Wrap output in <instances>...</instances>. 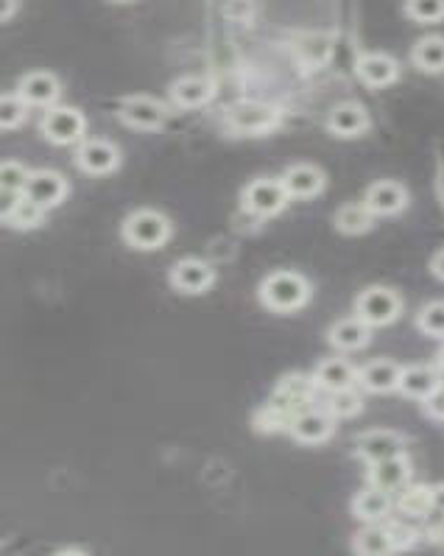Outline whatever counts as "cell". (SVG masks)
I'll return each instance as SVG.
<instances>
[{
	"label": "cell",
	"instance_id": "cb8c5ba5",
	"mask_svg": "<svg viewBox=\"0 0 444 556\" xmlns=\"http://www.w3.org/2000/svg\"><path fill=\"white\" fill-rule=\"evenodd\" d=\"M213 82L210 79H204V76H185V79H179L174 82L171 87V98H174L176 107L182 109H196V107H204L210 98H213Z\"/></svg>",
	"mask_w": 444,
	"mask_h": 556
},
{
	"label": "cell",
	"instance_id": "9c48e42d",
	"mask_svg": "<svg viewBox=\"0 0 444 556\" xmlns=\"http://www.w3.org/2000/svg\"><path fill=\"white\" fill-rule=\"evenodd\" d=\"M165 107L151 95H132L121 104V121L140 132H154L165 123Z\"/></svg>",
	"mask_w": 444,
	"mask_h": 556
},
{
	"label": "cell",
	"instance_id": "8992f818",
	"mask_svg": "<svg viewBox=\"0 0 444 556\" xmlns=\"http://www.w3.org/2000/svg\"><path fill=\"white\" fill-rule=\"evenodd\" d=\"M229 126L235 132H243V135H263L274 129L280 123V112L269 104H260V101H238L232 104L227 112Z\"/></svg>",
	"mask_w": 444,
	"mask_h": 556
},
{
	"label": "cell",
	"instance_id": "f546056e",
	"mask_svg": "<svg viewBox=\"0 0 444 556\" xmlns=\"http://www.w3.org/2000/svg\"><path fill=\"white\" fill-rule=\"evenodd\" d=\"M405 14H408L414 23H422V26L442 23L444 0H405Z\"/></svg>",
	"mask_w": 444,
	"mask_h": 556
},
{
	"label": "cell",
	"instance_id": "30bf717a",
	"mask_svg": "<svg viewBox=\"0 0 444 556\" xmlns=\"http://www.w3.org/2000/svg\"><path fill=\"white\" fill-rule=\"evenodd\" d=\"M118 163H121V151L109 140H84L76 151V165L84 174H93V177L112 174Z\"/></svg>",
	"mask_w": 444,
	"mask_h": 556
},
{
	"label": "cell",
	"instance_id": "e0dca14e",
	"mask_svg": "<svg viewBox=\"0 0 444 556\" xmlns=\"http://www.w3.org/2000/svg\"><path fill=\"white\" fill-rule=\"evenodd\" d=\"M280 179H283V185L291 199H313L324 188L322 168H316V165L310 163L291 165Z\"/></svg>",
	"mask_w": 444,
	"mask_h": 556
},
{
	"label": "cell",
	"instance_id": "8d00e7d4",
	"mask_svg": "<svg viewBox=\"0 0 444 556\" xmlns=\"http://www.w3.org/2000/svg\"><path fill=\"white\" fill-rule=\"evenodd\" d=\"M425 406H428V411H431L433 417H442L444 420V392L439 389V392H433L428 400H425Z\"/></svg>",
	"mask_w": 444,
	"mask_h": 556
},
{
	"label": "cell",
	"instance_id": "277c9868",
	"mask_svg": "<svg viewBox=\"0 0 444 556\" xmlns=\"http://www.w3.org/2000/svg\"><path fill=\"white\" fill-rule=\"evenodd\" d=\"M288 190H285L283 179H255L249 188L243 190V207L252 213V216H277L288 204Z\"/></svg>",
	"mask_w": 444,
	"mask_h": 556
},
{
	"label": "cell",
	"instance_id": "9a60e30c",
	"mask_svg": "<svg viewBox=\"0 0 444 556\" xmlns=\"http://www.w3.org/2000/svg\"><path fill=\"white\" fill-rule=\"evenodd\" d=\"M355 73H358V79L366 84V87H389V84L397 82V76H400V65H397V59L389 54H364L358 59V65H355Z\"/></svg>",
	"mask_w": 444,
	"mask_h": 556
},
{
	"label": "cell",
	"instance_id": "ba28073f",
	"mask_svg": "<svg viewBox=\"0 0 444 556\" xmlns=\"http://www.w3.org/2000/svg\"><path fill=\"white\" fill-rule=\"evenodd\" d=\"M288 431H291V436H294L296 442H302V445H322V442H327V439L333 436L336 425H333L330 411L302 408V411H296L294 414Z\"/></svg>",
	"mask_w": 444,
	"mask_h": 556
},
{
	"label": "cell",
	"instance_id": "ffe728a7",
	"mask_svg": "<svg viewBox=\"0 0 444 556\" xmlns=\"http://www.w3.org/2000/svg\"><path fill=\"white\" fill-rule=\"evenodd\" d=\"M369 336H372V327L366 325L364 319H358V316H352V319H341L336 325L330 327V333H327V339L330 344L341 350V353H355V350H361L369 344Z\"/></svg>",
	"mask_w": 444,
	"mask_h": 556
},
{
	"label": "cell",
	"instance_id": "d590c367",
	"mask_svg": "<svg viewBox=\"0 0 444 556\" xmlns=\"http://www.w3.org/2000/svg\"><path fill=\"white\" fill-rule=\"evenodd\" d=\"M20 199H23L20 190L0 188V221H9V218L14 216V210H17Z\"/></svg>",
	"mask_w": 444,
	"mask_h": 556
},
{
	"label": "cell",
	"instance_id": "ac0fdd59",
	"mask_svg": "<svg viewBox=\"0 0 444 556\" xmlns=\"http://www.w3.org/2000/svg\"><path fill=\"white\" fill-rule=\"evenodd\" d=\"M327 129L336 137H361L369 129V112L355 101L338 104L330 115H327Z\"/></svg>",
	"mask_w": 444,
	"mask_h": 556
},
{
	"label": "cell",
	"instance_id": "7c38bea8",
	"mask_svg": "<svg viewBox=\"0 0 444 556\" xmlns=\"http://www.w3.org/2000/svg\"><path fill=\"white\" fill-rule=\"evenodd\" d=\"M59 93H62L59 79L54 73H48V70H34V73L23 76L20 84H17V95L26 101L28 107H54Z\"/></svg>",
	"mask_w": 444,
	"mask_h": 556
},
{
	"label": "cell",
	"instance_id": "d6a6232c",
	"mask_svg": "<svg viewBox=\"0 0 444 556\" xmlns=\"http://www.w3.org/2000/svg\"><path fill=\"white\" fill-rule=\"evenodd\" d=\"M42 216H45V210H42L40 204H34L31 199H20L17 204V210H14V216L9 218V224L17 227V230H34V227H40L42 224Z\"/></svg>",
	"mask_w": 444,
	"mask_h": 556
},
{
	"label": "cell",
	"instance_id": "836d02e7",
	"mask_svg": "<svg viewBox=\"0 0 444 556\" xmlns=\"http://www.w3.org/2000/svg\"><path fill=\"white\" fill-rule=\"evenodd\" d=\"M361 394H355L352 389H344V392H330V403H327V411L330 417H355L361 411Z\"/></svg>",
	"mask_w": 444,
	"mask_h": 556
},
{
	"label": "cell",
	"instance_id": "74e56055",
	"mask_svg": "<svg viewBox=\"0 0 444 556\" xmlns=\"http://www.w3.org/2000/svg\"><path fill=\"white\" fill-rule=\"evenodd\" d=\"M433 512L444 517V484L433 487Z\"/></svg>",
	"mask_w": 444,
	"mask_h": 556
},
{
	"label": "cell",
	"instance_id": "3957f363",
	"mask_svg": "<svg viewBox=\"0 0 444 556\" xmlns=\"http://www.w3.org/2000/svg\"><path fill=\"white\" fill-rule=\"evenodd\" d=\"M403 313V299L397 291L383 288V285H372L366 288L361 297L355 299V316L364 319L369 327H386L397 322Z\"/></svg>",
	"mask_w": 444,
	"mask_h": 556
},
{
	"label": "cell",
	"instance_id": "6da1fadb",
	"mask_svg": "<svg viewBox=\"0 0 444 556\" xmlns=\"http://www.w3.org/2000/svg\"><path fill=\"white\" fill-rule=\"evenodd\" d=\"M263 305L277 313H294L310 299V283L296 272H274L260 285Z\"/></svg>",
	"mask_w": 444,
	"mask_h": 556
},
{
	"label": "cell",
	"instance_id": "4fadbf2b",
	"mask_svg": "<svg viewBox=\"0 0 444 556\" xmlns=\"http://www.w3.org/2000/svg\"><path fill=\"white\" fill-rule=\"evenodd\" d=\"M358 456L366 464L383 462L391 456H403L405 453V439L397 431H366L358 436Z\"/></svg>",
	"mask_w": 444,
	"mask_h": 556
},
{
	"label": "cell",
	"instance_id": "f1b7e54d",
	"mask_svg": "<svg viewBox=\"0 0 444 556\" xmlns=\"http://www.w3.org/2000/svg\"><path fill=\"white\" fill-rule=\"evenodd\" d=\"M397 509L405 517H428L433 512V487H425V484L403 487L397 498Z\"/></svg>",
	"mask_w": 444,
	"mask_h": 556
},
{
	"label": "cell",
	"instance_id": "83f0119b",
	"mask_svg": "<svg viewBox=\"0 0 444 556\" xmlns=\"http://www.w3.org/2000/svg\"><path fill=\"white\" fill-rule=\"evenodd\" d=\"M411 59L422 73H444V37H422L414 45Z\"/></svg>",
	"mask_w": 444,
	"mask_h": 556
},
{
	"label": "cell",
	"instance_id": "f35d334b",
	"mask_svg": "<svg viewBox=\"0 0 444 556\" xmlns=\"http://www.w3.org/2000/svg\"><path fill=\"white\" fill-rule=\"evenodd\" d=\"M14 12H17V0H0V23L9 20Z\"/></svg>",
	"mask_w": 444,
	"mask_h": 556
},
{
	"label": "cell",
	"instance_id": "4dcf8cb0",
	"mask_svg": "<svg viewBox=\"0 0 444 556\" xmlns=\"http://www.w3.org/2000/svg\"><path fill=\"white\" fill-rule=\"evenodd\" d=\"M26 107L20 95H0V129H17L26 121Z\"/></svg>",
	"mask_w": 444,
	"mask_h": 556
},
{
	"label": "cell",
	"instance_id": "4316f807",
	"mask_svg": "<svg viewBox=\"0 0 444 556\" xmlns=\"http://www.w3.org/2000/svg\"><path fill=\"white\" fill-rule=\"evenodd\" d=\"M372 224H375V213H372L364 202H350L344 204V207H338V232H344V235H364V232L372 230Z\"/></svg>",
	"mask_w": 444,
	"mask_h": 556
},
{
	"label": "cell",
	"instance_id": "b9f144b4",
	"mask_svg": "<svg viewBox=\"0 0 444 556\" xmlns=\"http://www.w3.org/2000/svg\"><path fill=\"white\" fill-rule=\"evenodd\" d=\"M118 3H129V0H118Z\"/></svg>",
	"mask_w": 444,
	"mask_h": 556
},
{
	"label": "cell",
	"instance_id": "e575fe53",
	"mask_svg": "<svg viewBox=\"0 0 444 556\" xmlns=\"http://www.w3.org/2000/svg\"><path fill=\"white\" fill-rule=\"evenodd\" d=\"M28 174H31V171H28L23 163H17V160H3V163H0V188L20 190V193H23Z\"/></svg>",
	"mask_w": 444,
	"mask_h": 556
},
{
	"label": "cell",
	"instance_id": "484cf974",
	"mask_svg": "<svg viewBox=\"0 0 444 556\" xmlns=\"http://www.w3.org/2000/svg\"><path fill=\"white\" fill-rule=\"evenodd\" d=\"M400 543L394 537V529L391 526H380V523H369L358 537H355V551L358 554H369V556H383L397 551Z\"/></svg>",
	"mask_w": 444,
	"mask_h": 556
},
{
	"label": "cell",
	"instance_id": "7402d4cb",
	"mask_svg": "<svg viewBox=\"0 0 444 556\" xmlns=\"http://www.w3.org/2000/svg\"><path fill=\"white\" fill-rule=\"evenodd\" d=\"M400 375H403L400 364H394V361H372V364H366L358 372V383L364 386L366 392L386 394L400 386Z\"/></svg>",
	"mask_w": 444,
	"mask_h": 556
},
{
	"label": "cell",
	"instance_id": "d4e9b609",
	"mask_svg": "<svg viewBox=\"0 0 444 556\" xmlns=\"http://www.w3.org/2000/svg\"><path fill=\"white\" fill-rule=\"evenodd\" d=\"M313 389H316V378H308V375H288V378L280 380L277 386V403L285 408V411H302L299 406H305L310 397H313Z\"/></svg>",
	"mask_w": 444,
	"mask_h": 556
},
{
	"label": "cell",
	"instance_id": "d6986e66",
	"mask_svg": "<svg viewBox=\"0 0 444 556\" xmlns=\"http://www.w3.org/2000/svg\"><path fill=\"white\" fill-rule=\"evenodd\" d=\"M316 386H322L324 392H344L358 383V369L352 367L347 358H327L316 369Z\"/></svg>",
	"mask_w": 444,
	"mask_h": 556
},
{
	"label": "cell",
	"instance_id": "8fae6325",
	"mask_svg": "<svg viewBox=\"0 0 444 556\" xmlns=\"http://www.w3.org/2000/svg\"><path fill=\"white\" fill-rule=\"evenodd\" d=\"M213 283H216V272L204 260L185 258L171 269V285L182 294H204Z\"/></svg>",
	"mask_w": 444,
	"mask_h": 556
},
{
	"label": "cell",
	"instance_id": "44dd1931",
	"mask_svg": "<svg viewBox=\"0 0 444 556\" xmlns=\"http://www.w3.org/2000/svg\"><path fill=\"white\" fill-rule=\"evenodd\" d=\"M405 397H414V400H428L433 392L442 389V378L433 367L417 364V367H405L400 375V386H397Z\"/></svg>",
	"mask_w": 444,
	"mask_h": 556
},
{
	"label": "cell",
	"instance_id": "2e32d148",
	"mask_svg": "<svg viewBox=\"0 0 444 556\" xmlns=\"http://www.w3.org/2000/svg\"><path fill=\"white\" fill-rule=\"evenodd\" d=\"M411 478V462L408 456H391L383 462L369 464V487L386 489V492H400Z\"/></svg>",
	"mask_w": 444,
	"mask_h": 556
},
{
	"label": "cell",
	"instance_id": "7a4b0ae2",
	"mask_svg": "<svg viewBox=\"0 0 444 556\" xmlns=\"http://www.w3.org/2000/svg\"><path fill=\"white\" fill-rule=\"evenodd\" d=\"M123 238H126V244L143 249V252L160 249L171 238V221L157 210H137L123 221Z\"/></svg>",
	"mask_w": 444,
	"mask_h": 556
},
{
	"label": "cell",
	"instance_id": "5b68a950",
	"mask_svg": "<svg viewBox=\"0 0 444 556\" xmlns=\"http://www.w3.org/2000/svg\"><path fill=\"white\" fill-rule=\"evenodd\" d=\"M87 121L79 109L73 107H51L42 118V135L56 146H73L84 137Z\"/></svg>",
	"mask_w": 444,
	"mask_h": 556
},
{
	"label": "cell",
	"instance_id": "60d3db41",
	"mask_svg": "<svg viewBox=\"0 0 444 556\" xmlns=\"http://www.w3.org/2000/svg\"><path fill=\"white\" fill-rule=\"evenodd\" d=\"M439 367L444 369V350H442V353H439Z\"/></svg>",
	"mask_w": 444,
	"mask_h": 556
},
{
	"label": "cell",
	"instance_id": "1f68e13d",
	"mask_svg": "<svg viewBox=\"0 0 444 556\" xmlns=\"http://www.w3.org/2000/svg\"><path fill=\"white\" fill-rule=\"evenodd\" d=\"M417 325L425 336L444 339V302H431V305H425V308L419 311Z\"/></svg>",
	"mask_w": 444,
	"mask_h": 556
},
{
	"label": "cell",
	"instance_id": "603a6c76",
	"mask_svg": "<svg viewBox=\"0 0 444 556\" xmlns=\"http://www.w3.org/2000/svg\"><path fill=\"white\" fill-rule=\"evenodd\" d=\"M391 506H394V503H391V495L386 489L369 487L355 495V501H352V515L358 517V520H364V523H383V520L391 515Z\"/></svg>",
	"mask_w": 444,
	"mask_h": 556
},
{
	"label": "cell",
	"instance_id": "ab89813d",
	"mask_svg": "<svg viewBox=\"0 0 444 556\" xmlns=\"http://www.w3.org/2000/svg\"><path fill=\"white\" fill-rule=\"evenodd\" d=\"M431 272L439 277V280H444V249L442 252H436L431 260Z\"/></svg>",
	"mask_w": 444,
	"mask_h": 556
},
{
	"label": "cell",
	"instance_id": "52a82bcc",
	"mask_svg": "<svg viewBox=\"0 0 444 556\" xmlns=\"http://www.w3.org/2000/svg\"><path fill=\"white\" fill-rule=\"evenodd\" d=\"M23 196L34 204H40L42 210L59 207L65 202V196H68V179L62 174H56V171H31L26 188H23Z\"/></svg>",
	"mask_w": 444,
	"mask_h": 556
},
{
	"label": "cell",
	"instance_id": "5bb4252c",
	"mask_svg": "<svg viewBox=\"0 0 444 556\" xmlns=\"http://www.w3.org/2000/svg\"><path fill=\"white\" fill-rule=\"evenodd\" d=\"M364 204L375 213V216H397L408 204V190L400 182L391 179H380L372 188L366 190Z\"/></svg>",
	"mask_w": 444,
	"mask_h": 556
}]
</instances>
